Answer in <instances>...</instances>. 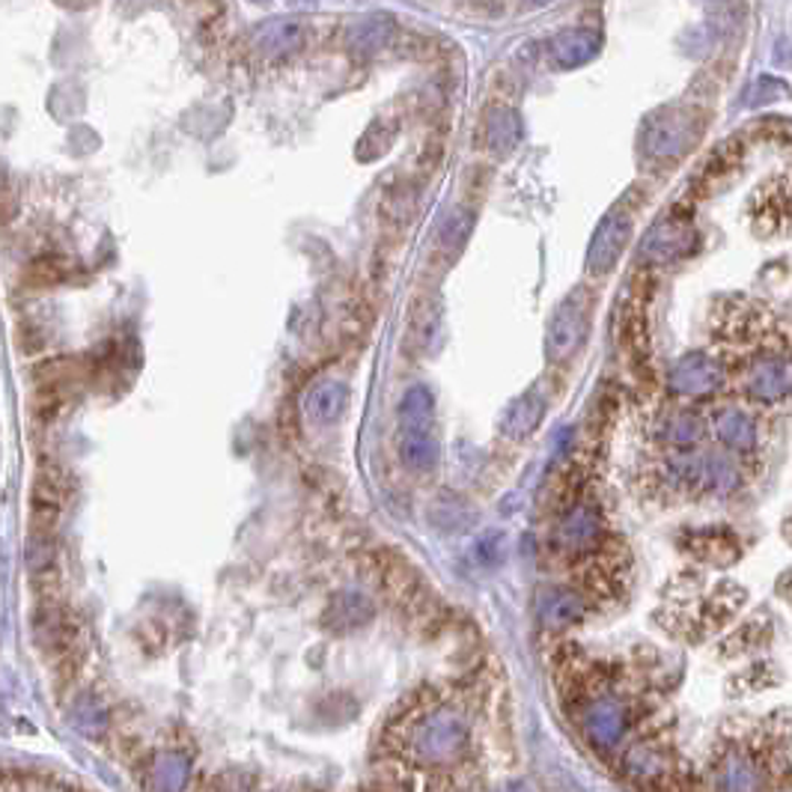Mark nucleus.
Segmentation results:
<instances>
[{
	"mask_svg": "<svg viewBox=\"0 0 792 792\" xmlns=\"http://www.w3.org/2000/svg\"><path fill=\"white\" fill-rule=\"evenodd\" d=\"M405 751L423 765H450L469 751V724L448 707L430 709L405 733Z\"/></svg>",
	"mask_w": 792,
	"mask_h": 792,
	"instance_id": "f257e3e1",
	"label": "nucleus"
},
{
	"mask_svg": "<svg viewBox=\"0 0 792 792\" xmlns=\"http://www.w3.org/2000/svg\"><path fill=\"white\" fill-rule=\"evenodd\" d=\"M400 456L411 471H432L439 465V435H435L432 400L423 388H414L402 402Z\"/></svg>",
	"mask_w": 792,
	"mask_h": 792,
	"instance_id": "f03ea898",
	"label": "nucleus"
},
{
	"mask_svg": "<svg viewBox=\"0 0 792 792\" xmlns=\"http://www.w3.org/2000/svg\"><path fill=\"white\" fill-rule=\"evenodd\" d=\"M742 391L751 402L772 405L786 400L792 393V358L790 354L772 352L760 354L757 361L748 363L742 376Z\"/></svg>",
	"mask_w": 792,
	"mask_h": 792,
	"instance_id": "7ed1b4c3",
	"label": "nucleus"
},
{
	"mask_svg": "<svg viewBox=\"0 0 792 792\" xmlns=\"http://www.w3.org/2000/svg\"><path fill=\"white\" fill-rule=\"evenodd\" d=\"M605 536L601 510L593 501H573L554 527V543L564 554H590Z\"/></svg>",
	"mask_w": 792,
	"mask_h": 792,
	"instance_id": "20e7f679",
	"label": "nucleus"
},
{
	"mask_svg": "<svg viewBox=\"0 0 792 792\" xmlns=\"http://www.w3.org/2000/svg\"><path fill=\"white\" fill-rule=\"evenodd\" d=\"M582 724L584 739L596 748V751H614L623 742V736L629 730V712L623 707L620 700L614 697H596L587 707L582 709Z\"/></svg>",
	"mask_w": 792,
	"mask_h": 792,
	"instance_id": "39448f33",
	"label": "nucleus"
},
{
	"mask_svg": "<svg viewBox=\"0 0 792 792\" xmlns=\"http://www.w3.org/2000/svg\"><path fill=\"white\" fill-rule=\"evenodd\" d=\"M682 548H686L691 557L703 560L709 566H730L742 557V543L739 536L730 531V527H700V531H688L682 539Z\"/></svg>",
	"mask_w": 792,
	"mask_h": 792,
	"instance_id": "423d86ee",
	"label": "nucleus"
},
{
	"mask_svg": "<svg viewBox=\"0 0 792 792\" xmlns=\"http://www.w3.org/2000/svg\"><path fill=\"white\" fill-rule=\"evenodd\" d=\"M721 384V363L709 354H686L670 370V388L686 397H707Z\"/></svg>",
	"mask_w": 792,
	"mask_h": 792,
	"instance_id": "0eeeda50",
	"label": "nucleus"
},
{
	"mask_svg": "<svg viewBox=\"0 0 792 792\" xmlns=\"http://www.w3.org/2000/svg\"><path fill=\"white\" fill-rule=\"evenodd\" d=\"M536 617L545 629H569L587 617V601L569 587H545L536 599Z\"/></svg>",
	"mask_w": 792,
	"mask_h": 792,
	"instance_id": "6e6552de",
	"label": "nucleus"
},
{
	"mask_svg": "<svg viewBox=\"0 0 792 792\" xmlns=\"http://www.w3.org/2000/svg\"><path fill=\"white\" fill-rule=\"evenodd\" d=\"M765 783V772L754 760L751 751L736 748L730 754H724L721 769H718V786L721 792H760Z\"/></svg>",
	"mask_w": 792,
	"mask_h": 792,
	"instance_id": "1a4fd4ad",
	"label": "nucleus"
},
{
	"mask_svg": "<svg viewBox=\"0 0 792 792\" xmlns=\"http://www.w3.org/2000/svg\"><path fill=\"white\" fill-rule=\"evenodd\" d=\"M192 778V760L182 751H162L146 765L144 790L146 792H185Z\"/></svg>",
	"mask_w": 792,
	"mask_h": 792,
	"instance_id": "9d476101",
	"label": "nucleus"
},
{
	"mask_svg": "<svg viewBox=\"0 0 792 792\" xmlns=\"http://www.w3.org/2000/svg\"><path fill=\"white\" fill-rule=\"evenodd\" d=\"M712 430L716 439L733 453H751L757 448V423L744 409H718L712 418Z\"/></svg>",
	"mask_w": 792,
	"mask_h": 792,
	"instance_id": "9b49d317",
	"label": "nucleus"
},
{
	"mask_svg": "<svg viewBox=\"0 0 792 792\" xmlns=\"http://www.w3.org/2000/svg\"><path fill=\"white\" fill-rule=\"evenodd\" d=\"M372 614H376V608H372V601L367 599L363 593L346 590L337 593L335 599H331L328 611H325V623H328V629L331 631H340V635H343V631L367 626V623L372 620Z\"/></svg>",
	"mask_w": 792,
	"mask_h": 792,
	"instance_id": "f8f14e48",
	"label": "nucleus"
},
{
	"mask_svg": "<svg viewBox=\"0 0 792 792\" xmlns=\"http://www.w3.org/2000/svg\"><path fill=\"white\" fill-rule=\"evenodd\" d=\"M623 772L629 774L631 781L638 783H659L670 774V760L665 751H659L656 744H631L629 751L623 754Z\"/></svg>",
	"mask_w": 792,
	"mask_h": 792,
	"instance_id": "ddd939ff",
	"label": "nucleus"
},
{
	"mask_svg": "<svg viewBox=\"0 0 792 792\" xmlns=\"http://www.w3.org/2000/svg\"><path fill=\"white\" fill-rule=\"evenodd\" d=\"M626 239H629V218H626V212L623 215L614 212L611 218L605 220L599 233H596V241H593L590 248V266L599 268V271L611 268L614 259L620 257Z\"/></svg>",
	"mask_w": 792,
	"mask_h": 792,
	"instance_id": "4468645a",
	"label": "nucleus"
},
{
	"mask_svg": "<svg viewBox=\"0 0 792 792\" xmlns=\"http://www.w3.org/2000/svg\"><path fill=\"white\" fill-rule=\"evenodd\" d=\"M695 236H697L695 229L686 227V224H665V227H659L656 233H652V239H649V254L659 259L688 257L697 245Z\"/></svg>",
	"mask_w": 792,
	"mask_h": 792,
	"instance_id": "2eb2a0df",
	"label": "nucleus"
},
{
	"mask_svg": "<svg viewBox=\"0 0 792 792\" xmlns=\"http://www.w3.org/2000/svg\"><path fill=\"white\" fill-rule=\"evenodd\" d=\"M584 328H587V319H584L578 307H569V310L557 316L552 325V335H548V352H552V358H566L569 352H575V346L582 343Z\"/></svg>",
	"mask_w": 792,
	"mask_h": 792,
	"instance_id": "dca6fc26",
	"label": "nucleus"
},
{
	"mask_svg": "<svg viewBox=\"0 0 792 792\" xmlns=\"http://www.w3.org/2000/svg\"><path fill=\"white\" fill-rule=\"evenodd\" d=\"M543 411L545 402L539 400L536 393H527V397H522V400L510 405L504 418V432L510 439H527V435L539 426V421H543Z\"/></svg>",
	"mask_w": 792,
	"mask_h": 792,
	"instance_id": "f3484780",
	"label": "nucleus"
},
{
	"mask_svg": "<svg viewBox=\"0 0 792 792\" xmlns=\"http://www.w3.org/2000/svg\"><path fill=\"white\" fill-rule=\"evenodd\" d=\"M346 409V391L340 384H322L310 393V402H307V411L310 418L319 423H331L337 421Z\"/></svg>",
	"mask_w": 792,
	"mask_h": 792,
	"instance_id": "a211bd4d",
	"label": "nucleus"
},
{
	"mask_svg": "<svg viewBox=\"0 0 792 792\" xmlns=\"http://www.w3.org/2000/svg\"><path fill=\"white\" fill-rule=\"evenodd\" d=\"M700 435H703V423L691 411H679L665 423V441L673 448H691L700 441Z\"/></svg>",
	"mask_w": 792,
	"mask_h": 792,
	"instance_id": "6ab92c4d",
	"label": "nucleus"
},
{
	"mask_svg": "<svg viewBox=\"0 0 792 792\" xmlns=\"http://www.w3.org/2000/svg\"><path fill=\"white\" fill-rule=\"evenodd\" d=\"M769 638V623L763 626V620H751L744 623L742 629H736L730 638L724 640V656H739V652H751L757 649L763 640Z\"/></svg>",
	"mask_w": 792,
	"mask_h": 792,
	"instance_id": "aec40b11",
	"label": "nucleus"
},
{
	"mask_svg": "<svg viewBox=\"0 0 792 792\" xmlns=\"http://www.w3.org/2000/svg\"><path fill=\"white\" fill-rule=\"evenodd\" d=\"M497 792H531V786L522 781H513V783H506V786H501Z\"/></svg>",
	"mask_w": 792,
	"mask_h": 792,
	"instance_id": "412c9836",
	"label": "nucleus"
},
{
	"mask_svg": "<svg viewBox=\"0 0 792 792\" xmlns=\"http://www.w3.org/2000/svg\"><path fill=\"white\" fill-rule=\"evenodd\" d=\"M778 590H781L783 596H790V599H792V575H786V578H783V582L778 584Z\"/></svg>",
	"mask_w": 792,
	"mask_h": 792,
	"instance_id": "4be33fe9",
	"label": "nucleus"
},
{
	"mask_svg": "<svg viewBox=\"0 0 792 792\" xmlns=\"http://www.w3.org/2000/svg\"><path fill=\"white\" fill-rule=\"evenodd\" d=\"M786 539H790V543H792V518H790V522H786Z\"/></svg>",
	"mask_w": 792,
	"mask_h": 792,
	"instance_id": "5701e85b",
	"label": "nucleus"
}]
</instances>
